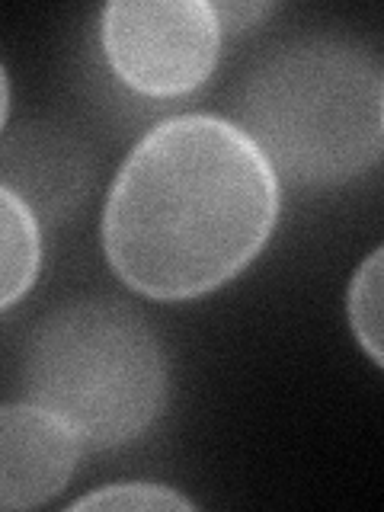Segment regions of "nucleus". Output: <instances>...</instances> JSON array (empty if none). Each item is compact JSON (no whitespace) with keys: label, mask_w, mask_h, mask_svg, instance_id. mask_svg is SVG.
<instances>
[{"label":"nucleus","mask_w":384,"mask_h":512,"mask_svg":"<svg viewBox=\"0 0 384 512\" xmlns=\"http://www.w3.org/2000/svg\"><path fill=\"white\" fill-rule=\"evenodd\" d=\"M71 509H112V512H170V509H186L192 512L196 503L186 500L183 493L164 484H109L100 487L80 500L71 503Z\"/></svg>","instance_id":"obj_8"},{"label":"nucleus","mask_w":384,"mask_h":512,"mask_svg":"<svg viewBox=\"0 0 384 512\" xmlns=\"http://www.w3.org/2000/svg\"><path fill=\"white\" fill-rule=\"evenodd\" d=\"M212 10H215V16H218L221 32H224V29L237 32V29L253 26V23L260 20V16H266L272 7H269V4H212Z\"/></svg>","instance_id":"obj_9"},{"label":"nucleus","mask_w":384,"mask_h":512,"mask_svg":"<svg viewBox=\"0 0 384 512\" xmlns=\"http://www.w3.org/2000/svg\"><path fill=\"white\" fill-rule=\"evenodd\" d=\"M7 106H10V87H7V71L0 64V128L7 122Z\"/></svg>","instance_id":"obj_10"},{"label":"nucleus","mask_w":384,"mask_h":512,"mask_svg":"<svg viewBox=\"0 0 384 512\" xmlns=\"http://www.w3.org/2000/svg\"><path fill=\"white\" fill-rule=\"evenodd\" d=\"M100 42L128 90L173 100L212 77L221 26L205 0H116L100 16Z\"/></svg>","instance_id":"obj_4"},{"label":"nucleus","mask_w":384,"mask_h":512,"mask_svg":"<svg viewBox=\"0 0 384 512\" xmlns=\"http://www.w3.org/2000/svg\"><path fill=\"white\" fill-rule=\"evenodd\" d=\"M23 388L29 404L55 413L84 448H116L164 413L170 375L141 314L116 298H80L32 330Z\"/></svg>","instance_id":"obj_3"},{"label":"nucleus","mask_w":384,"mask_h":512,"mask_svg":"<svg viewBox=\"0 0 384 512\" xmlns=\"http://www.w3.org/2000/svg\"><path fill=\"white\" fill-rule=\"evenodd\" d=\"M84 445L39 404L0 407V509H36L68 487Z\"/></svg>","instance_id":"obj_5"},{"label":"nucleus","mask_w":384,"mask_h":512,"mask_svg":"<svg viewBox=\"0 0 384 512\" xmlns=\"http://www.w3.org/2000/svg\"><path fill=\"white\" fill-rule=\"evenodd\" d=\"M42 266V228L32 205L0 183V311L13 308Z\"/></svg>","instance_id":"obj_6"},{"label":"nucleus","mask_w":384,"mask_h":512,"mask_svg":"<svg viewBox=\"0 0 384 512\" xmlns=\"http://www.w3.org/2000/svg\"><path fill=\"white\" fill-rule=\"evenodd\" d=\"M279 176L228 119L176 116L125 157L103 208V250L132 292L189 301L244 272L276 228Z\"/></svg>","instance_id":"obj_1"},{"label":"nucleus","mask_w":384,"mask_h":512,"mask_svg":"<svg viewBox=\"0 0 384 512\" xmlns=\"http://www.w3.org/2000/svg\"><path fill=\"white\" fill-rule=\"evenodd\" d=\"M381 260H384V250H372L365 256V263L359 266L356 279L349 285V324L352 333H356L359 346L368 352V359L375 365L384 362V349H381Z\"/></svg>","instance_id":"obj_7"},{"label":"nucleus","mask_w":384,"mask_h":512,"mask_svg":"<svg viewBox=\"0 0 384 512\" xmlns=\"http://www.w3.org/2000/svg\"><path fill=\"white\" fill-rule=\"evenodd\" d=\"M384 77L375 55L308 39L269 55L240 90L237 128L292 183L340 186L372 170L384 144Z\"/></svg>","instance_id":"obj_2"}]
</instances>
